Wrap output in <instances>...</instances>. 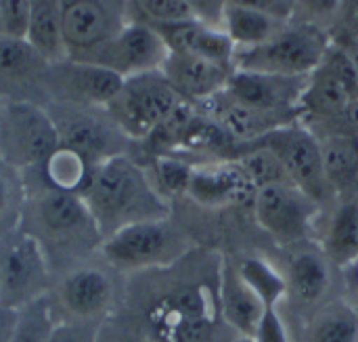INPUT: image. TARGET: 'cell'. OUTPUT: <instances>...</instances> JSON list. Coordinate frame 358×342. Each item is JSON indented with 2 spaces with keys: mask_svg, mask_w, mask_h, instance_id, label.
<instances>
[{
  "mask_svg": "<svg viewBox=\"0 0 358 342\" xmlns=\"http://www.w3.org/2000/svg\"><path fill=\"white\" fill-rule=\"evenodd\" d=\"M185 259L168 269L126 278L122 307L153 342H216V326L224 324L218 282L208 286L189 273Z\"/></svg>",
  "mask_w": 358,
  "mask_h": 342,
  "instance_id": "1",
  "label": "cell"
},
{
  "mask_svg": "<svg viewBox=\"0 0 358 342\" xmlns=\"http://www.w3.org/2000/svg\"><path fill=\"white\" fill-rule=\"evenodd\" d=\"M21 177L25 204L19 227L40 246L52 278L99 256L103 235L82 196L46 185L40 166Z\"/></svg>",
  "mask_w": 358,
  "mask_h": 342,
  "instance_id": "2",
  "label": "cell"
},
{
  "mask_svg": "<svg viewBox=\"0 0 358 342\" xmlns=\"http://www.w3.org/2000/svg\"><path fill=\"white\" fill-rule=\"evenodd\" d=\"M80 196L103 240L124 227L172 217V202L162 196L149 168L134 156H117L94 166Z\"/></svg>",
  "mask_w": 358,
  "mask_h": 342,
  "instance_id": "3",
  "label": "cell"
},
{
  "mask_svg": "<svg viewBox=\"0 0 358 342\" xmlns=\"http://www.w3.org/2000/svg\"><path fill=\"white\" fill-rule=\"evenodd\" d=\"M126 278L111 269L101 254L57 275L46 294L59 322L99 326L124 301Z\"/></svg>",
  "mask_w": 358,
  "mask_h": 342,
  "instance_id": "4",
  "label": "cell"
},
{
  "mask_svg": "<svg viewBox=\"0 0 358 342\" xmlns=\"http://www.w3.org/2000/svg\"><path fill=\"white\" fill-rule=\"evenodd\" d=\"M193 242L174 219L145 221L103 240L101 259L120 275L130 278L147 271L168 269L189 256Z\"/></svg>",
  "mask_w": 358,
  "mask_h": 342,
  "instance_id": "5",
  "label": "cell"
},
{
  "mask_svg": "<svg viewBox=\"0 0 358 342\" xmlns=\"http://www.w3.org/2000/svg\"><path fill=\"white\" fill-rule=\"evenodd\" d=\"M331 44V34L315 23L289 19L266 42L237 50L235 69L277 76H310L323 61Z\"/></svg>",
  "mask_w": 358,
  "mask_h": 342,
  "instance_id": "6",
  "label": "cell"
},
{
  "mask_svg": "<svg viewBox=\"0 0 358 342\" xmlns=\"http://www.w3.org/2000/svg\"><path fill=\"white\" fill-rule=\"evenodd\" d=\"M59 137V145L76 151L94 168L117 156H132L136 143L113 122L105 107L48 103L46 105Z\"/></svg>",
  "mask_w": 358,
  "mask_h": 342,
  "instance_id": "7",
  "label": "cell"
},
{
  "mask_svg": "<svg viewBox=\"0 0 358 342\" xmlns=\"http://www.w3.org/2000/svg\"><path fill=\"white\" fill-rule=\"evenodd\" d=\"M180 101L182 99L159 69L124 78L120 93L105 109L122 132L138 145L172 116Z\"/></svg>",
  "mask_w": 358,
  "mask_h": 342,
  "instance_id": "8",
  "label": "cell"
},
{
  "mask_svg": "<svg viewBox=\"0 0 358 342\" xmlns=\"http://www.w3.org/2000/svg\"><path fill=\"white\" fill-rule=\"evenodd\" d=\"M59 147L55 122L44 105L0 103V160L23 172L42 166Z\"/></svg>",
  "mask_w": 358,
  "mask_h": 342,
  "instance_id": "9",
  "label": "cell"
},
{
  "mask_svg": "<svg viewBox=\"0 0 358 342\" xmlns=\"http://www.w3.org/2000/svg\"><path fill=\"white\" fill-rule=\"evenodd\" d=\"M52 280L40 246L21 227L0 238V307L17 311L46 296Z\"/></svg>",
  "mask_w": 358,
  "mask_h": 342,
  "instance_id": "10",
  "label": "cell"
},
{
  "mask_svg": "<svg viewBox=\"0 0 358 342\" xmlns=\"http://www.w3.org/2000/svg\"><path fill=\"white\" fill-rule=\"evenodd\" d=\"M252 145H262L273 151L287 170L292 183L315 202L323 204L325 200L336 198L325 179L319 137L300 120L273 130Z\"/></svg>",
  "mask_w": 358,
  "mask_h": 342,
  "instance_id": "11",
  "label": "cell"
},
{
  "mask_svg": "<svg viewBox=\"0 0 358 342\" xmlns=\"http://www.w3.org/2000/svg\"><path fill=\"white\" fill-rule=\"evenodd\" d=\"M321 204L296 185L260 187L254 196L256 223L281 246L310 242Z\"/></svg>",
  "mask_w": 358,
  "mask_h": 342,
  "instance_id": "12",
  "label": "cell"
},
{
  "mask_svg": "<svg viewBox=\"0 0 358 342\" xmlns=\"http://www.w3.org/2000/svg\"><path fill=\"white\" fill-rule=\"evenodd\" d=\"M69 59L88 61L128 21V0H61Z\"/></svg>",
  "mask_w": 358,
  "mask_h": 342,
  "instance_id": "13",
  "label": "cell"
},
{
  "mask_svg": "<svg viewBox=\"0 0 358 342\" xmlns=\"http://www.w3.org/2000/svg\"><path fill=\"white\" fill-rule=\"evenodd\" d=\"M168 55L170 48L166 40L151 23L130 19L86 63H96L122 78H130L147 71H159Z\"/></svg>",
  "mask_w": 358,
  "mask_h": 342,
  "instance_id": "14",
  "label": "cell"
},
{
  "mask_svg": "<svg viewBox=\"0 0 358 342\" xmlns=\"http://www.w3.org/2000/svg\"><path fill=\"white\" fill-rule=\"evenodd\" d=\"M124 78L103 65L65 59L48 65L46 95L48 103L107 107L120 93ZM46 103V105H48Z\"/></svg>",
  "mask_w": 358,
  "mask_h": 342,
  "instance_id": "15",
  "label": "cell"
},
{
  "mask_svg": "<svg viewBox=\"0 0 358 342\" xmlns=\"http://www.w3.org/2000/svg\"><path fill=\"white\" fill-rule=\"evenodd\" d=\"M48 65L50 63L25 38L0 36V101L46 107Z\"/></svg>",
  "mask_w": 358,
  "mask_h": 342,
  "instance_id": "16",
  "label": "cell"
},
{
  "mask_svg": "<svg viewBox=\"0 0 358 342\" xmlns=\"http://www.w3.org/2000/svg\"><path fill=\"white\" fill-rule=\"evenodd\" d=\"M306 84L308 76H277L235 69L224 93L248 107L300 118V101Z\"/></svg>",
  "mask_w": 358,
  "mask_h": 342,
  "instance_id": "17",
  "label": "cell"
},
{
  "mask_svg": "<svg viewBox=\"0 0 358 342\" xmlns=\"http://www.w3.org/2000/svg\"><path fill=\"white\" fill-rule=\"evenodd\" d=\"M281 273L287 286V299H294L296 305L317 311L327 303L334 282V265L319 244L302 242L289 246Z\"/></svg>",
  "mask_w": 358,
  "mask_h": 342,
  "instance_id": "18",
  "label": "cell"
},
{
  "mask_svg": "<svg viewBox=\"0 0 358 342\" xmlns=\"http://www.w3.org/2000/svg\"><path fill=\"white\" fill-rule=\"evenodd\" d=\"M254 196L256 187L235 158L193 166L187 198L201 206L216 208L248 200L254 202Z\"/></svg>",
  "mask_w": 358,
  "mask_h": 342,
  "instance_id": "19",
  "label": "cell"
},
{
  "mask_svg": "<svg viewBox=\"0 0 358 342\" xmlns=\"http://www.w3.org/2000/svg\"><path fill=\"white\" fill-rule=\"evenodd\" d=\"M218 301L227 328L241 338H256L266 315L264 301L243 278L239 265L222 263L218 275Z\"/></svg>",
  "mask_w": 358,
  "mask_h": 342,
  "instance_id": "20",
  "label": "cell"
},
{
  "mask_svg": "<svg viewBox=\"0 0 358 342\" xmlns=\"http://www.w3.org/2000/svg\"><path fill=\"white\" fill-rule=\"evenodd\" d=\"M233 71V67L180 53H170L162 65V74L176 90V95L193 105H203L220 95L227 88Z\"/></svg>",
  "mask_w": 358,
  "mask_h": 342,
  "instance_id": "21",
  "label": "cell"
},
{
  "mask_svg": "<svg viewBox=\"0 0 358 342\" xmlns=\"http://www.w3.org/2000/svg\"><path fill=\"white\" fill-rule=\"evenodd\" d=\"M162 38L166 40L170 53H180V55H193L208 59L212 63L233 67L235 69V44L231 38L224 34L222 27L210 25L199 19H185L176 23H164V25H153Z\"/></svg>",
  "mask_w": 358,
  "mask_h": 342,
  "instance_id": "22",
  "label": "cell"
},
{
  "mask_svg": "<svg viewBox=\"0 0 358 342\" xmlns=\"http://www.w3.org/2000/svg\"><path fill=\"white\" fill-rule=\"evenodd\" d=\"M323 252L334 267L346 269L358 263V191L336 196V204L321 238Z\"/></svg>",
  "mask_w": 358,
  "mask_h": 342,
  "instance_id": "23",
  "label": "cell"
},
{
  "mask_svg": "<svg viewBox=\"0 0 358 342\" xmlns=\"http://www.w3.org/2000/svg\"><path fill=\"white\" fill-rule=\"evenodd\" d=\"M325 179L334 196L358 191V132L334 130L319 137Z\"/></svg>",
  "mask_w": 358,
  "mask_h": 342,
  "instance_id": "24",
  "label": "cell"
},
{
  "mask_svg": "<svg viewBox=\"0 0 358 342\" xmlns=\"http://www.w3.org/2000/svg\"><path fill=\"white\" fill-rule=\"evenodd\" d=\"M25 40L48 63H59L69 59L61 0H29Z\"/></svg>",
  "mask_w": 358,
  "mask_h": 342,
  "instance_id": "25",
  "label": "cell"
},
{
  "mask_svg": "<svg viewBox=\"0 0 358 342\" xmlns=\"http://www.w3.org/2000/svg\"><path fill=\"white\" fill-rule=\"evenodd\" d=\"M289 19H279L268 13L248 8V6H237V4H227L222 13V23L220 27L224 34L231 38L237 50L254 48L268 38H273Z\"/></svg>",
  "mask_w": 358,
  "mask_h": 342,
  "instance_id": "26",
  "label": "cell"
},
{
  "mask_svg": "<svg viewBox=\"0 0 358 342\" xmlns=\"http://www.w3.org/2000/svg\"><path fill=\"white\" fill-rule=\"evenodd\" d=\"M300 342H358V309L348 301H327L308 317Z\"/></svg>",
  "mask_w": 358,
  "mask_h": 342,
  "instance_id": "27",
  "label": "cell"
},
{
  "mask_svg": "<svg viewBox=\"0 0 358 342\" xmlns=\"http://www.w3.org/2000/svg\"><path fill=\"white\" fill-rule=\"evenodd\" d=\"M40 172L46 185L80 196L92 175V168L82 160V156L59 145L52 156L40 166Z\"/></svg>",
  "mask_w": 358,
  "mask_h": 342,
  "instance_id": "28",
  "label": "cell"
},
{
  "mask_svg": "<svg viewBox=\"0 0 358 342\" xmlns=\"http://www.w3.org/2000/svg\"><path fill=\"white\" fill-rule=\"evenodd\" d=\"M57 326V317L46 296L15 311L10 342H48Z\"/></svg>",
  "mask_w": 358,
  "mask_h": 342,
  "instance_id": "29",
  "label": "cell"
},
{
  "mask_svg": "<svg viewBox=\"0 0 358 342\" xmlns=\"http://www.w3.org/2000/svg\"><path fill=\"white\" fill-rule=\"evenodd\" d=\"M25 204V185L19 170L0 160V238L19 227Z\"/></svg>",
  "mask_w": 358,
  "mask_h": 342,
  "instance_id": "30",
  "label": "cell"
},
{
  "mask_svg": "<svg viewBox=\"0 0 358 342\" xmlns=\"http://www.w3.org/2000/svg\"><path fill=\"white\" fill-rule=\"evenodd\" d=\"M128 6L130 19L145 21L151 25L193 19V13L185 0H128Z\"/></svg>",
  "mask_w": 358,
  "mask_h": 342,
  "instance_id": "31",
  "label": "cell"
},
{
  "mask_svg": "<svg viewBox=\"0 0 358 342\" xmlns=\"http://www.w3.org/2000/svg\"><path fill=\"white\" fill-rule=\"evenodd\" d=\"M96 342H153V338L136 322L134 315L120 307L113 315L99 324Z\"/></svg>",
  "mask_w": 358,
  "mask_h": 342,
  "instance_id": "32",
  "label": "cell"
},
{
  "mask_svg": "<svg viewBox=\"0 0 358 342\" xmlns=\"http://www.w3.org/2000/svg\"><path fill=\"white\" fill-rule=\"evenodd\" d=\"M2 34L10 38H25L29 19V0H0Z\"/></svg>",
  "mask_w": 358,
  "mask_h": 342,
  "instance_id": "33",
  "label": "cell"
},
{
  "mask_svg": "<svg viewBox=\"0 0 358 342\" xmlns=\"http://www.w3.org/2000/svg\"><path fill=\"white\" fill-rule=\"evenodd\" d=\"M342 0H294V17L300 13L302 21L325 27L338 17Z\"/></svg>",
  "mask_w": 358,
  "mask_h": 342,
  "instance_id": "34",
  "label": "cell"
},
{
  "mask_svg": "<svg viewBox=\"0 0 358 342\" xmlns=\"http://www.w3.org/2000/svg\"><path fill=\"white\" fill-rule=\"evenodd\" d=\"M99 326L92 324H65L59 322L48 342H96Z\"/></svg>",
  "mask_w": 358,
  "mask_h": 342,
  "instance_id": "35",
  "label": "cell"
},
{
  "mask_svg": "<svg viewBox=\"0 0 358 342\" xmlns=\"http://www.w3.org/2000/svg\"><path fill=\"white\" fill-rule=\"evenodd\" d=\"M336 21L342 29L338 34H331V38H346L358 42V0H342Z\"/></svg>",
  "mask_w": 358,
  "mask_h": 342,
  "instance_id": "36",
  "label": "cell"
},
{
  "mask_svg": "<svg viewBox=\"0 0 358 342\" xmlns=\"http://www.w3.org/2000/svg\"><path fill=\"white\" fill-rule=\"evenodd\" d=\"M227 4L256 8L279 19H294V0H227Z\"/></svg>",
  "mask_w": 358,
  "mask_h": 342,
  "instance_id": "37",
  "label": "cell"
},
{
  "mask_svg": "<svg viewBox=\"0 0 358 342\" xmlns=\"http://www.w3.org/2000/svg\"><path fill=\"white\" fill-rule=\"evenodd\" d=\"M187 6L191 8L193 17L199 21H206L210 25H218L222 23V13L227 6V0H185Z\"/></svg>",
  "mask_w": 358,
  "mask_h": 342,
  "instance_id": "38",
  "label": "cell"
},
{
  "mask_svg": "<svg viewBox=\"0 0 358 342\" xmlns=\"http://www.w3.org/2000/svg\"><path fill=\"white\" fill-rule=\"evenodd\" d=\"M15 326V311L0 307V342H10Z\"/></svg>",
  "mask_w": 358,
  "mask_h": 342,
  "instance_id": "39",
  "label": "cell"
},
{
  "mask_svg": "<svg viewBox=\"0 0 358 342\" xmlns=\"http://www.w3.org/2000/svg\"><path fill=\"white\" fill-rule=\"evenodd\" d=\"M336 42H340L344 48H346V53H348V57H350V61H352V65H355V71H357V80H358V42L357 40H346V38H334Z\"/></svg>",
  "mask_w": 358,
  "mask_h": 342,
  "instance_id": "40",
  "label": "cell"
},
{
  "mask_svg": "<svg viewBox=\"0 0 358 342\" xmlns=\"http://www.w3.org/2000/svg\"><path fill=\"white\" fill-rule=\"evenodd\" d=\"M233 342H256V341H254V338H241V336H237Z\"/></svg>",
  "mask_w": 358,
  "mask_h": 342,
  "instance_id": "41",
  "label": "cell"
},
{
  "mask_svg": "<svg viewBox=\"0 0 358 342\" xmlns=\"http://www.w3.org/2000/svg\"><path fill=\"white\" fill-rule=\"evenodd\" d=\"M0 36H4V34H2V17H0Z\"/></svg>",
  "mask_w": 358,
  "mask_h": 342,
  "instance_id": "42",
  "label": "cell"
},
{
  "mask_svg": "<svg viewBox=\"0 0 358 342\" xmlns=\"http://www.w3.org/2000/svg\"><path fill=\"white\" fill-rule=\"evenodd\" d=\"M0 103H2V101H0Z\"/></svg>",
  "mask_w": 358,
  "mask_h": 342,
  "instance_id": "43",
  "label": "cell"
}]
</instances>
